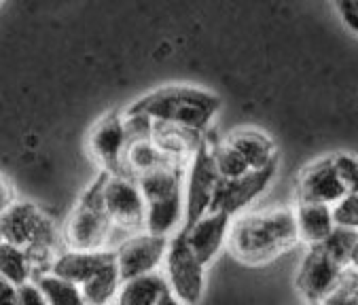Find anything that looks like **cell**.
Segmentation results:
<instances>
[{
	"mask_svg": "<svg viewBox=\"0 0 358 305\" xmlns=\"http://www.w3.org/2000/svg\"><path fill=\"white\" fill-rule=\"evenodd\" d=\"M299 244L295 210L286 206L246 210L231 220L227 248L246 265H263Z\"/></svg>",
	"mask_w": 358,
	"mask_h": 305,
	"instance_id": "obj_1",
	"label": "cell"
},
{
	"mask_svg": "<svg viewBox=\"0 0 358 305\" xmlns=\"http://www.w3.org/2000/svg\"><path fill=\"white\" fill-rule=\"evenodd\" d=\"M221 98L193 85H166L131 104L153 123L176 125L195 134H208L212 121L221 113Z\"/></svg>",
	"mask_w": 358,
	"mask_h": 305,
	"instance_id": "obj_2",
	"label": "cell"
},
{
	"mask_svg": "<svg viewBox=\"0 0 358 305\" xmlns=\"http://www.w3.org/2000/svg\"><path fill=\"white\" fill-rule=\"evenodd\" d=\"M185 168L166 164L136 178L147 204L145 232L172 240L185 227Z\"/></svg>",
	"mask_w": 358,
	"mask_h": 305,
	"instance_id": "obj_3",
	"label": "cell"
},
{
	"mask_svg": "<svg viewBox=\"0 0 358 305\" xmlns=\"http://www.w3.org/2000/svg\"><path fill=\"white\" fill-rule=\"evenodd\" d=\"M59 232H62V246L66 250H77V253L108 250L113 222L98 199L96 185H92L87 193L75 204V208L70 210L68 218L59 227Z\"/></svg>",
	"mask_w": 358,
	"mask_h": 305,
	"instance_id": "obj_4",
	"label": "cell"
},
{
	"mask_svg": "<svg viewBox=\"0 0 358 305\" xmlns=\"http://www.w3.org/2000/svg\"><path fill=\"white\" fill-rule=\"evenodd\" d=\"M94 185L98 191V199L115 229L129 236L145 232L147 204L134 178L121 172L119 174L102 172V176Z\"/></svg>",
	"mask_w": 358,
	"mask_h": 305,
	"instance_id": "obj_5",
	"label": "cell"
},
{
	"mask_svg": "<svg viewBox=\"0 0 358 305\" xmlns=\"http://www.w3.org/2000/svg\"><path fill=\"white\" fill-rule=\"evenodd\" d=\"M212 148L214 142L206 134L203 142L193 152V157L185 168V227L212 210L214 195H217V189L221 185Z\"/></svg>",
	"mask_w": 358,
	"mask_h": 305,
	"instance_id": "obj_6",
	"label": "cell"
},
{
	"mask_svg": "<svg viewBox=\"0 0 358 305\" xmlns=\"http://www.w3.org/2000/svg\"><path fill=\"white\" fill-rule=\"evenodd\" d=\"M162 274L168 282L170 295L185 305H197L206 288V265L193 255L182 234L174 236L168 244Z\"/></svg>",
	"mask_w": 358,
	"mask_h": 305,
	"instance_id": "obj_7",
	"label": "cell"
},
{
	"mask_svg": "<svg viewBox=\"0 0 358 305\" xmlns=\"http://www.w3.org/2000/svg\"><path fill=\"white\" fill-rule=\"evenodd\" d=\"M170 240L153 236L149 232H138L129 236L119 248L113 250L117 269L123 280L162 271Z\"/></svg>",
	"mask_w": 358,
	"mask_h": 305,
	"instance_id": "obj_8",
	"label": "cell"
},
{
	"mask_svg": "<svg viewBox=\"0 0 358 305\" xmlns=\"http://www.w3.org/2000/svg\"><path fill=\"white\" fill-rule=\"evenodd\" d=\"M345 265L324 246H308L303 263L299 267L297 286L310 305H318L339 282Z\"/></svg>",
	"mask_w": 358,
	"mask_h": 305,
	"instance_id": "obj_9",
	"label": "cell"
},
{
	"mask_svg": "<svg viewBox=\"0 0 358 305\" xmlns=\"http://www.w3.org/2000/svg\"><path fill=\"white\" fill-rule=\"evenodd\" d=\"M129 144V136L121 113H108L102 117L87 136V148L92 159L104 174H119L123 168V155Z\"/></svg>",
	"mask_w": 358,
	"mask_h": 305,
	"instance_id": "obj_10",
	"label": "cell"
},
{
	"mask_svg": "<svg viewBox=\"0 0 358 305\" xmlns=\"http://www.w3.org/2000/svg\"><path fill=\"white\" fill-rule=\"evenodd\" d=\"M231 216L219 210H210L195 222L182 229V236L193 250V255L208 267L214 259L221 255L223 248H227V238L231 229Z\"/></svg>",
	"mask_w": 358,
	"mask_h": 305,
	"instance_id": "obj_11",
	"label": "cell"
},
{
	"mask_svg": "<svg viewBox=\"0 0 358 305\" xmlns=\"http://www.w3.org/2000/svg\"><path fill=\"white\" fill-rule=\"evenodd\" d=\"M345 193H350V189L339 178L333 155L310 164L297 180V201H316L333 206Z\"/></svg>",
	"mask_w": 358,
	"mask_h": 305,
	"instance_id": "obj_12",
	"label": "cell"
},
{
	"mask_svg": "<svg viewBox=\"0 0 358 305\" xmlns=\"http://www.w3.org/2000/svg\"><path fill=\"white\" fill-rule=\"evenodd\" d=\"M275 176V168L248 172L234 180H221L217 195H214L212 210H219L236 218L238 214L246 212V208L269 187Z\"/></svg>",
	"mask_w": 358,
	"mask_h": 305,
	"instance_id": "obj_13",
	"label": "cell"
},
{
	"mask_svg": "<svg viewBox=\"0 0 358 305\" xmlns=\"http://www.w3.org/2000/svg\"><path fill=\"white\" fill-rule=\"evenodd\" d=\"M225 142L246 162V166H248L250 172L278 168V150H275V144L261 129L240 127V129L231 132L225 138Z\"/></svg>",
	"mask_w": 358,
	"mask_h": 305,
	"instance_id": "obj_14",
	"label": "cell"
},
{
	"mask_svg": "<svg viewBox=\"0 0 358 305\" xmlns=\"http://www.w3.org/2000/svg\"><path fill=\"white\" fill-rule=\"evenodd\" d=\"M293 210L297 220L299 242L308 246L324 244L337 229L333 220V206L316 201H297Z\"/></svg>",
	"mask_w": 358,
	"mask_h": 305,
	"instance_id": "obj_15",
	"label": "cell"
},
{
	"mask_svg": "<svg viewBox=\"0 0 358 305\" xmlns=\"http://www.w3.org/2000/svg\"><path fill=\"white\" fill-rule=\"evenodd\" d=\"M123 278L117 269L115 255L108 253L102 265L79 286L85 305H115Z\"/></svg>",
	"mask_w": 358,
	"mask_h": 305,
	"instance_id": "obj_16",
	"label": "cell"
},
{
	"mask_svg": "<svg viewBox=\"0 0 358 305\" xmlns=\"http://www.w3.org/2000/svg\"><path fill=\"white\" fill-rule=\"evenodd\" d=\"M170 292L162 271L123 280L115 305H159Z\"/></svg>",
	"mask_w": 358,
	"mask_h": 305,
	"instance_id": "obj_17",
	"label": "cell"
},
{
	"mask_svg": "<svg viewBox=\"0 0 358 305\" xmlns=\"http://www.w3.org/2000/svg\"><path fill=\"white\" fill-rule=\"evenodd\" d=\"M166 164H172V162L157 148L153 138H136V140H129V144L125 148L121 174H127L129 178L136 180L142 174L153 172V170H157V168H162Z\"/></svg>",
	"mask_w": 358,
	"mask_h": 305,
	"instance_id": "obj_18",
	"label": "cell"
},
{
	"mask_svg": "<svg viewBox=\"0 0 358 305\" xmlns=\"http://www.w3.org/2000/svg\"><path fill=\"white\" fill-rule=\"evenodd\" d=\"M108 250H100V253H77V250H62L53 265H51V274L73 282L77 286H81L106 259Z\"/></svg>",
	"mask_w": 358,
	"mask_h": 305,
	"instance_id": "obj_19",
	"label": "cell"
},
{
	"mask_svg": "<svg viewBox=\"0 0 358 305\" xmlns=\"http://www.w3.org/2000/svg\"><path fill=\"white\" fill-rule=\"evenodd\" d=\"M0 278L13 284L15 288L34 282V269L26 248L0 240Z\"/></svg>",
	"mask_w": 358,
	"mask_h": 305,
	"instance_id": "obj_20",
	"label": "cell"
},
{
	"mask_svg": "<svg viewBox=\"0 0 358 305\" xmlns=\"http://www.w3.org/2000/svg\"><path fill=\"white\" fill-rule=\"evenodd\" d=\"M36 286L45 295L49 305H85L81 288L73 282H68L55 274H43L36 280Z\"/></svg>",
	"mask_w": 358,
	"mask_h": 305,
	"instance_id": "obj_21",
	"label": "cell"
},
{
	"mask_svg": "<svg viewBox=\"0 0 358 305\" xmlns=\"http://www.w3.org/2000/svg\"><path fill=\"white\" fill-rule=\"evenodd\" d=\"M212 152H214V164H217L221 180H234V178H240V176L250 172L246 162L238 155V152L225 140L223 142H214Z\"/></svg>",
	"mask_w": 358,
	"mask_h": 305,
	"instance_id": "obj_22",
	"label": "cell"
},
{
	"mask_svg": "<svg viewBox=\"0 0 358 305\" xmlns=\"http://www.w3.org/2000/svg\"><path fill=\"white\" fill-rule=\"evenodd\" d=\"M318 305H358V271L345 267L335 288Z\"/></svg>",
	"mask_w": 358,
	"mask_h": 305,
	"instance_id": "obj_23",
	"label": "cell"
},
{
	"mask_svg": "<svg viewBox=\"0 0 358 305\" xmlns=\"http://www.w3.org/2000/svg\"><path fill=\"white\" fill-rule=\"evenodd\" d=\"M333 220L335 227L358 232V191H350L333 204Z\"/></svg>",
	"mask_w": 358,
	"mask_h": 305,
	"instance_id": "obj_24",
	"label": "cell"
},
{
	"mask_svg": "<svg viewBox=\"0 0 358 305\" xmlns=\"http://www.w3.org/2000/svg\"><path fill=\"white\" fill-rule=\"evenodd\" d=\"M333 162H335L339 178L345 183V187L350 191H354L358 185V159H354L350 155H333Z\"/></svg>",
	"mask_w": 358,
	"mask_h": 305,
	"instance_id": "obj_25",
	"label": "cell"
},
{
	"mask_svg": "<svg viewBox=\"0 0 358 305\" xmlns=\"http://www.w3.org/2000/svg\"><path fill=\"white\" fill-rule=\"evenodd\" d=\"M17 301H20V305H49L45 295L36 286V282L24 284L22 288H17Z\"/></svg>",
	"mask_w": 358,
	"mask_h": 305,
	"instance_id": "obj_26",
	"label": "cell"
},
{
	"mask_svg": "<svg viewBox=\"0 0 358 305\" xmlns=\"http://www.w3.org/2000/svg\"><path fill=\"white\" fill-rule=\"evenodd\" d=\"M335 7L343 22L358 32V0H335Z\"/></svg>",
	"mask_w": 358,
	"mask_h": 305,
	"instance_id": "obj_27",
	"label": "cell"
},
{
	"mask_svg": "<svg viewBox=\"0 0 358 305\" xmlns=\"http://www.w3.org/2000/svg\"><path fill=\"white\" fill-rule=\"evenodd\" d=\"M15 201H17L15 187L5 176H0V216H3Z\"/></svg>",
	"mask_w": 358,
	"mask_h": 305,
	"instance_id": "obj_28",
	"label": "cell"
},
{
	"mask_svg": "<svg viewBox=\"0 0 358 305\" xmlns=\"http://www.w3.org/2000/svg\"><path fill=\"white\" fill-rule=\"evenodd\" d=\"M0 305H20L17 288L3 278H0Z\"/></svg>",
	"mask_w": 358,
	"mask_h": 305,
	"instance_id": "obj_29",
	"label": "cell"
},
{
	"mask_svg": "<svg viewBox=\"0 0 358 305\" xmlns=\"http://www.w3.org/2000/svg\"><path fill=\"white\" fill-rule=\"evenodd\" d=\"M348 267H352V269L358 271V242H356V246H354V250H352V255H350V265H348Z\"/></svg>",
	"mask_w": 358,
	"mask_h": 305,
	"instance_id": "obj_30",
	"label": "cell"
},
{
	"mask_svg": "<svg viewBox=\"0 0 358 305\" xmlns=\"http://www.w3.org/2000/svg\"><path fill=\"white\" fill-rule=\"evenodd\" d=\"M159 305H185V303H180L174 295H170V292H168V295L162 299V303H159Z\"/></svg>",
	"mask_w": 358,
	"mask_h": 305,
	"instance_id": "obj_31",
	"label": "cell"
},
{
	"mask_svg": "<svg viewBox=\"0 0 358 305\" xmlns=\"http://www.w3.org/2000/svg\"><path fill=\"white\" fill-rule=\"evenodd\" d=\"M354 191H358V185H356V189H354Z\"/></svg>",
	"mask_w": 358,
	"mask_h": 305,
	"instance_id": "obj_32",
	"label": "cell"
}]
</instances>
